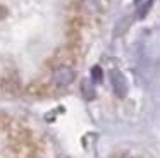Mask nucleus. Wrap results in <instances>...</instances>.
Masks as SVG:
<instances>
[{"mask_svg":"<svg viewBox=\"0 0 160 158\" xmlns=\"http://www.w3.org/2000/svg\"><path fill=\"white\" fill-rule=\"evenodd\" d=\"M74 77H76V72H74L72 67H69V65H59L52 74V82L55 86H59V88H64V86H69L74 81Z\"/></svg>","mask_w":160,"mask_h":158,"instance_id":"1","label":"nucleus"},{"mask_svg":"<svg viewBox=\"0 0 160 158\" xmlns=\"http://www.w3.org/2000/svg\"><path fill=\"white\" fill-rule=\"evenodd\" d=\"M81 9L86 14H95L98 10V0H81Z\"/></svg>","mask_w":160,"mask_h":158,"instance_id":"4","label":"nucleus"},{"mask_svg":"<svg viewBox=\"0 0 160 158\" xmlns=\"http://www.w3.org/2000/svg\"><path fill=\"white\" fill-rule=\"evenodd\" d=\"M103 79V71H102L100 65H93L91 67V81L93 82H102Z\"/></svg>","mask_w":160,"mask_h":158,"instance_id":"5","label":"nucleus"},{"mask_svg":"<svg viewBox=\"0 0 160 158\" xmlns=\"http://www.w3.org/2000/svg\"><path fill=\"white\" fill-rule=\"evenodd\" d=\"M110 84L117 98H124L128 95V81H126L124 74L121 71H117V69L110 71Z\"/></svg>","mask_w":160,"mask_h":158,"instance_id":"2","label":"nucleus"},{"mask_svg":"<svg viewBox=\"0 0 160 158\" xmlns=\"http://www.w3.org/2000/svg\"><path fill=\"white\" fill-rule=\"evenodd\" d=\"M60 158H69V156H60Z\"/></svg>","mask_w":160,"mask_h":158,"instance_id":"7","label":"nucleus"},{"mask_svg":"<svg viewBox=\"0 0 160 158\" xmlns=\"http://www.w3.org/2000/svg\"><path fill=\"white\" fill-rule=\"evenodd\" d=\"M81 93L86 100H93L95 98V88H93V81H83L81 84Z\"/></svg>","mask_w":160,"mask_h":158,"instance_id":"3","label":"nucleus"},{"mask_svg":"<svg viewBox=\"0 0 160 158\" xmlns=\"http://www.w3.org/2000/svg\"><path fill=\"white\" fill-rule=\"evenodd\" d=\"M150 7H152V0H148V2H146L145 3V5H143L141 7V9H139V17H145L146 16V12H148V10H150Z\"/></svg>","mask_w":160,"mask_h":158,"instance_id":"6","label":"nucleus"}]
</instances>
